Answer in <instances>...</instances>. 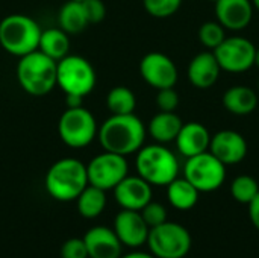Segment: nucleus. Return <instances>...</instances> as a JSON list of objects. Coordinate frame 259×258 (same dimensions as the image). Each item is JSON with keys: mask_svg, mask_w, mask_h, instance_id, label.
<instances>
[{"mask_svg": "<svg viewBox=\"0 0 259 258\" xmlns=\"http://www.w3.org/2000/svg\"><path fill=\"white\" fill-rule=\"evenodd\" d=\"M146 126L140 117L132 114H111L97 131L103 151L127 157L137 154L146 140Z\"/></svg>", "mask_w": 259, "mask_h": 258, "instance_id": "nucleus-1", "label": "nucleus"}, {"mask_svg": "<svg viewBox=\"0 0 259 258\" xmlns=\"http://www.w3.org/2000/svg\"><path fill=\"white\" fill-rule=\"evenodd\" d=\"M56 73L58 62L41 50L20 56L17 64V81L21 90L35 97L49 94L58 85Z\"/></svg>", "mask_w": 259, "mask_h": 258, "instance_id": "nucleus-2", "label": "nucleus"}, {"mask_svg": "<svg viewBox=\"0 0 259 258\" xmlns=\"http://www.w3.org/2000/svg\"><path fill=\"white\" fill-rule=\"evenodd\" d=\"M47 193L59 201H74L88 186L87 166L77 158H61L50 166L46 175Z\"/></svg>", "mask_w": 259, "mask_h": 258, "instance_id": "nucleus-3", "label": "nucleus"}, {"mask_svg": "<svg viewBox=\"0 0 259 258\" xmlns=\"http://www.w3.org/2000/svg\"><path fill=\"white\" fill-rule=\"evenodd\" d=\"M135 167L138 176L150 186L167 187L179 175V161L176 155L164 144L143 146L137 152Z\"/></svg>", "mask_w": 259, "mask_h": 258, "instance_id": "nucleus-4", "label": "nucleus"}, {"mask_svg": "<svg viewBox=\"0 0 259 258\" xmlns=\"http://www.w3.org/2000/svg\"><path fill=\"white\" fill-rule=\"evenodd\" d=\"M41 32L39 24L32 17L11 14L0 23V46L9 55L20 58L38 50Z\"/></svg>", "mask_w": 259, "mask_h": 258, "instance_id": "nucleus-5", "label": "nucleus"}, {"mask_svg": "<svg viewBox=\"0 0 259 258\" xmlns=\"http://www.w3.org/2000/svg\"><path fill=\"white\" fill-rule=\"evenodd\" d=\"M97 75L93 64L79 55H67L58 61L56 84L67 94L87 97L96 87Z\"/></svg>", "mask_w": 259, "mask_h": 258, "instance_id": "nucleus-6", "label": "nucleus"}, {"mask_svg": "<svg viewBox=\"0 0 259 258\" xmlns=\"http://www.w3.org/2000/svg\"><path fill=\"white\" fill-rule=\"evenodd\" d=\"M193 239L190 231L176 222H164L150 228L147 246L156 258H184L191 251Z\"/></svg>", "mask_w": 259, "mask_h": 258, "instance_id": "nucleus-7", "label": "nucleus"}, {"mask_svg": "<svg viewBox=\"0 0 259 258\" xmlns=\"http://www.w3.org/2000/svg\"><path fill=\"white\" fill-rule=\"evenodd\" d=\"M97 122L85 106L67 108L58 122V134L64 144L73 149L90 146L97 137Z\"/></svg>", "mask_w": 259, "mask_h": 258, "instance_id": "nucleus-8", "label": "nucleus"}, {"mask_svg": "<svg viewBox=\"0 0 259 258\" xmlns=\"http://www.w3.org/2000/svg\"><path fill=\"white\" fill-rule=\"evenodd\" d=\"M184 178L190 181L200 193H209L220 189L226 179V166L209 151L187 158Z\"/></svg>", "mask_w": 259, "mask_h": 258, "instance_id": "nucleus-9", "label": "nucleus"}, {"mask_svg": "<svg viewBox=\"0 0 259 258\" xmlns=\"http://www.w3.org/2000/svg\"><path fill=\"white\" fill-rule=\"evenodd\" d=\"M129 166L123 155L103 151L87 164L88 184L102 190H114V187L127 176Z\"/></svg>", "mask_w": 259, "mask_h": 258, "instance_id": "nucleus-10", "label": "nucleus"}, {"mask_svg": "<svg viewBox=\"0 0 259 258\" xmlns=\"http://www.w3.org/2000/svg\"><path fill=\"white\" fill-rule=\"evenodd\" d=\"M212 52L220 68L228 73H244L255 65L256 47L244 36H226Z\"/></svg>", "mask_w": 259, "mask_h": 258, "instance_id": "nucleus-11", "label": "nucleus"}, {"mask_svg": "<svg viewBox=\"0 0 259 258\" xmlns=\"http://www.w3.org/2000/svg\"><path fill=\"white\" fill-rule=\"evenodd\" d=\"M140 75L156 90L175 87L179 78L178 67L173 59L161 52H150L143 56L140 62Z\"/></svg>", "mask_w": 259, "mask_h": 258, "instance_id": "nucleus-12", "label": "nucleus"}, {"mask_svg": "<svg viewBox=\"0 0 259 258\" xmlns=\"http://www.w3.org/2000/svg\"><path fill=\"white\" fill-rule=\"evenodd\" d=\"M247 141L246 138L232 129L219 131L211 137L209 152L219 158L225 166H234L241 163L247 155Z\"/></svg>", "mask_w": 259, "mask_h": 258, "instance_id": "nucleus-13", "label": "nucleus"}, {"mask_svg": "<svg viewBox=\"0 0 259 258\" xmlns=\"http://www.w3.org/2000/svg\"><path fill=\"white\" fill-rule=\"evenodd\" d=\"M150 228L144 222L140 211L121 210L114 219V233L121 245L129 248H140L147 243Z\"/></svg>", "mask_w": 259, "mask_h": 258, "instance_id": "nucleus-14", "label": "nucleus"}, {"mask_svg": "<svg viewBox=\"0 0 259 258\" xmlns=\"http://www.w3.org/2000/svg\"><path fill=\"white\" fill-rule=\"evenodd\" d=\"M115 202L123 210L141 211L152 201V186L141 176H126L114 187Z\"/></svg>", "mask_w": 259, "mask_h": 258, "instance_id": "nucleus-15", "label": "nucleus"}, {"mask_svg": "<svg viewBox=\"0 0 259 258\" xmlns=\"http://www.w3.org/2000/svg\"><path fill=\"white\" fill-rule=\"evenodd\" d=\"M252 0H217L215 15L217 21L229 30L246 29L253 18Z\"/></svg>", "mask_w": 259, "mask_h": 258, "instance_id": "nucleus-16", "label": "nucleus"}, {"mask_svg": "<svg viewBox=\"0 0 259 258\" xmlns=\"http://www.w3.org/2000/svg\"><path fill=\"white\" fill-rule=\"evenodd\" d=\"M83 242L88 251V258H120L121 242L114 230L106 227H94L87 231Z\"/></svg>", "mask_w": 259, "mask_h": 258, "instance_id": "nucleus-17", "label": "nucleus"}, {"mask_svg": "<svg viewBox=\"0 0 259 258\" xmlns=\"http://www.w3.org/2000/svg\"><path fill=\"white\" fill-rule=\"evenodd\" d=\"M175 141H176L178 151L185 158H190V157L209 151L211 134L205 125L199 122H190V123L182 125Z\"/></svg>", "mask_w": 259, "mask_h": 258, "instance_id": "nucleus-18", "label": "nucleus"}, {"mask_svg": "<svg viewBox=\"0 0 259 258\" xmlns=\"http://www.w3.org/2000/svg\"><path fill=\"white\" fill-rule=\"evenodd\" d=\"M220 71L222 68L214 52H202L191 59L188 65V79L196 88L208 90L217 82Z\"/></svg>", "mask_w": 259, "mask_h": 258, "instance_id": "nucleus-19", "label": "nucleus"}, {"mask_svg": "<svg viewBox=\"0 0 259 258\" xmlns=\"http://www.w3.org/2000/svg\"><path fill=\"white\" fill-rule=\"evenodd\" d=\"M223 106L234 116H249L258 108V94L246 85H234L225 91Z\"/></svg>", "mask_w": 259, "mask_h": 258, "instance_id": "nucleus-20", "label": "nucleus"}, {"mask_svg": "<svg viewBox=\"0 0 259 258\" xmlns=\"http://www.w3.org/2000/svg\"><path fill=\"white\" fill-rule=\"evenodd\" d=\"M182 120L176 113H167V111H159L152 117L147 126V132L152 135V138L161 144L175 141L181 128H182Z\"/></svg>", "mask_w": 259, "mask_h": 258, "instance_id": "nucleus-21", "label": "nucleus"}, {"mask_svg": "<svg viewBox=\"0 0 259 258\" xmlns=\"http://www.w3.org/2000/svg\"><path fill=\"white\" fill-rule=\"evenodd\" d=\"M200 192L185 178H176L167 186V199L179 211H188L196 207Z\"/></svg>", "mask_w": 259, "mask_h": 258, "instance_id": "nucleus-22", "label": "nucleus"}, {"mask_svg": "<svg viewBox=\"0 0 259 258\" xmlns=\"http://www.w3.org/2000/svg\"><path fill=\"white\" fill-rule=\"evenodd\" d=\"M38 50H41L44 55L50 56L56 62L61 61L68 55L70 50V38L65 30L61 27H50L41 32Z\"/></svg>", "mask_w": 259, "mask_h": 258, "instance_id": "nucleus-23", "label": "nucleus"}, {"mask_svg": "<svg viewBox=\"0 0 259 258\" xmlns=\"http://www.w3.org/2000/svg\"><path fill=\"white\" fill-rule=\"evenodd\" d=\"M58 23L62 30L67 33H79L82 32L90 23L87 18V12L82 2L68 0L65 2L58 14Z\"/></svg>", "mask_w": 259, "mask_h": 258, "instance_id": "nucleus-24", "label": "nucleus"}, {"mask_svg": "<svg viewBox=\"0 0 259 258\" xmlns=\"http://www.w3.org/2000/svg\"><path fill=\"white\" fill-rule=\"evenodd\" d=\"M77 213L85 219H96L106 207V192L94 186H87L83 192L76 198Z\"/></svg>", "mask_w": 259, "mask_h": 258, "instance_id": "nucleus-25", "label": "nucleus"}, {"mask_svg": "<svg viewBox=\"0 0 259 258\" xmlns=\"http://www.w3.org/2000/svg\"><path fill=\"white\" fill-rule=\"evenodd\" d=\"M106 106L111 114H132L137 108V97L127 87H114L106 96Z\"/></svg>", "mask_w": 259, "mask_h": 258, "instance_id": "nucleus-26", "label": "nucleus"}, {"mask_svg": "<svg viewBox=\"0 0 259 258\" xmlns=\"http://www.w3.org/2000/svg\"><path fill=\"white\" fill-rule=\"evenodd\" d=\"M258 193V181H256L253 176L240 175V176H237V178L232 181V184H231V195H232V198H234L237 202H240V204L249 205Z\"/></svg>", "mask_w": 259, "mask_h": 258, "instance_id": "nucleus-27", "label": "nucleus"}, {"mask_svg": "<svg viewBox=\"0 0 259 258\" xmlns=\"http://www.w3.org/2000/svg\"><path fill=\"white\" fill-rule=\"evenodd\" d=\"M226 38L225 27L219 21H206L199 27V41L209 49L215 50Z\"/></svg>", "mask_w": 259, "mask_h": 258, "instance_id": "nucleus-28", "label": "nucleus"}, {"mask_svg": "<svg viewBox=\"0 0 259 258\" xmlns=\"http://www.w3.org/2000/svg\"><path fill=\"white\" fill-rule=\"evenodd\" d=\"M143 5L152 17L168 18L179 11L182 0H143Z\"/></svg>", "mask_w": 259, "mask_h": 258, "instance_id": "nucleus-29", "label": "nucleus"}, {"mask_svg": "<svg viewBox=\"0 0 259 258\" xmlns=\"http://www.w3.org/2000/svg\"><path fill=\"white\" fill-rule=\"evenodd\" d=\"M140 213H141V216H143V219L149 228H153V227H158V225L167 222V210L159 202L150 201Z\"/></svg>", "mask_w": 259, "mask_h": 258, "instance_id": "nucleus-30", "label": "nucleus"}, {"mask_svg": "<svg viewBox=\"0 0 259 258\" xmlns=\"http://www.w3.org/2000/svg\"><path fill=\"white\" fill-rule=\"evenodd\" d=\"M156 105H158L159 111L175 113L176 108L179 106V94H178V91L175 90V87L158 90V94H156Z\"/></svg>", "mask_w": 259, "mask_h": 258, "instance_id": "nucleus-31", "label": "nucleus"}, {"mask_svg": "<svg viewBox=\"0 0 259 258\" xmlns=\"http://www.w3.org/2000/svg\"><path fill=\"white\" fill-rule=\"evenodd\" d=\"M61 258H88V251L83 239H68L61 246Z\"/></svg>", "mask_w": 259, "mask_h": 258, "instance_id": "nucleus-32", "label": "nucleus"}, {"mask_svg": "<svg viewBox=\"0 0 259 258\" xmlns=\"http://www.w3.org/2000/svg\"><path fill=\"white\" fill-rule=\"evenodd\" d=\"M83 8L87 12V18L90 24L100 23L106 15V6L103 0H83Z\"/></svg>", "mask_w": 259, "mask_h": 258, "instance_id": "nucleus-33", "label": "nucleus"}, {"mask_svg": "<svg viewBox=\"0 0 259 258\" xmlns=\"http://www.w3.org/2000/svg\"><path fill=\"white\" fill-rule=\"evenodd\" d=\"M249 217H250L252 225L259 231V193L249 204Z\"/></svg>", "mask_w": 259, "mask_h": 258, "instance_id": "nucleus-34", "label": "nucleus"}, {"mask_svg": "<svg viewBox=\"0 0 259 258\" xmlns=\"http://www.w3.org/2000/svg\"><path fill=\"white\" fill-rule=\"evenodd\" d=\"M67 108H79V106H83L82 102H83V97L80 96H73V94H67Z\"/></svg>", "mask_w": 259, "mask_h": 258, "instance_id": "nucleus-35", "label": "nucleus"}, {"mask_svg": "<svg viewBox=\"0 0 259 258\" xmlns=\"http://www.w3.org/2000/svg\"><path fill=\"white\" fill-rule=\"evenodd\" d=\"M120 258H156L153 257L152 254H147V252H131V254H126Z\"/></svg>", "mask_w": 259, "mask_h": 258, "instance_id": "nucleus-36", "label": "nucleus"}, {"mask_svg": "<svg viewBox=\"0 0 259 258\" xmlns=\"http://www.w3.org/2000/svg\"><path fill=\"white\" fill-rule=\"evenodd\" d=\"M255 65L259 68V49H256V53H255Z\"/></svg>", "mask_w": 259, "mask_h": 258, "instance_id": "nucleus-37", "label": "nucleus"}, {"mask_svg": "<svg viewBox=\"0 0 259 258\" xmlns=\"http://www.w3.org/2000/svg\"><path fill=\"white\" fill-rule=\"evenodd\" d=\"M252 3H253V8L259 11V0H252Z\"/></svg>", "mask_w": 259, "mask_h": 258, "instance_id": "nucleus-38", "label": "nucleus"}, {"mask_svg": "<svg viewBox=\"0 0 259 258\" xmlns=\"http://www.w3.org/2000/svg\"><path fill=\"white\" fill-rule=\"evenodd\" d=\"M258 91H259V79H258Z\"/></svg>", "mask_w": 259, "mask_h": 258, "instance_id": "nucleus-39", "label": "nucleus"}, {"mask_svg": "<svg viewBox=\"0 0 259 258\" xmlns=\"http://www.w3.org/2000/svg\"><path fill=\"white\" fill-rule=\"evenodd\" d=\"M211 2H214V3H215V2H217V0H211Z\"/></svg>", "mask_w": 259, "mask_h": 258, "instance_id": "nucleus-40", "label": "nucleus"}, {"mask_svg": "<svg viewBox=\"0 0 259 258\" xmlns=\"http://www.w3.org/2000/svg\"><path fill=\"white\" fill-rule=\"evenodd\" d=\"M76 2H83V0H76Z\"/></svg>", "mask_w": 259, "mask_h": 258, "instance_id": "nucleus-41", "label": "nucleus"}]
</instances>
